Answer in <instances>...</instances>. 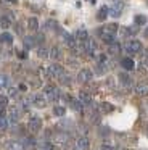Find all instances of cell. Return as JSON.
Instances as JSON below:
<instances>
[{"instance_id": "42", "label": "cell", "mask_w": 148, "mask_h": 150, "mask_svg": "<svg viewBox=\"0 0 148 150\" xmlns=\"http://www.w3.org/2000/svg\"><path fill=\"white\" fill-rule=\"evenodd\" d=\"M145 65H147V68H148V58H147V62H145Z\"/></svg>"}, {"instance_id": "11", "label": "cell", "mask_w": 148, "mask_h": 150, "mask_svg": "<svg viewBox=\"0 0 148 150\" xmlns=\"http://www.w3.org/2000/svg\"><path fill=\"white\" fill-rule=\"evenodd\" d=\"M63 40L66 42V45H69V47H71V49H74V47H76V37H73L71 34L63 33Z\"/></svg>"}, {"instance_id": "6", "label": "cell", "mask_w": 148, "mask_h": 150, "mask_svg": "<svg viewBox=\"0 0 148 150\" xmlns=\"http://www.w3.org/2000/svg\"><path fill=\"white\" fill-rule=\"evenodd\" d=\"M84 50H85L89 55H93V53L97 52V42H95V40H92V39L84 40Z\"/></svg>"}, {"instance_id": "4", "label": "cell", "mask_w": 148, "mask_h": 150, "mask_svg": "<svg viewBox=\"0 0 148 150\" xmlns=\"http://www.w3.org/2000/svg\"><path fill=\"white\" fill-rule=\"evenodd\" d=\"M44 91H45V95H47L48 100H56L60 97V92H58V89L55 86H45Z\"/></svg>"}, {"instance_id": "39", "label": "cell", "mask_w": 148, "mask_h": 150, "mask_svg": "<svg viewBox=\"0 0 148 150\" xmlns=\"http://www.w3.org/2000/svg\"><path fill=\"white\" fill-rule=\"evenodd\" d=\"M143 37H145V39H148V28H145V31H143Z\"/></svg>"}, {"instance_id": "15", "label": "cell", "mask_w": 148, "mask_h": 150, "mask_svg": "<svg viewBox=\"0 0 148 150\" xmlns=\"http://www.w3.org/2000/svg\"><path fill=\"white\" fill-rule=\"evenodd\" d=\"M27 29H29V31H37V29H39V21H37V18H29V20H27Z\"/></svg>"}, {"instance_id": "33", "label": "cell", "mask_w": 148, "mask_h": 150, "mask_svg": "<svg viewBox=\"0 0 148 150\" xmlns=\"http://www.w3.org/2000/svg\"><path fill=\"white\" fill-rule=\"evenodd\" d=\"M8 95H10V97H13V98H16V97H18V89L10 87L8 89Z\"/></svg>"}, {"instance_id": "13", "label": "cell", "mask_w": 148, "mask_h": 150, "mask_svg": "<svg viewBox=\"0 0 148 150\" xmlns=\"http://www.w3.org/2000/svg\"><path fill=\"white\" fill-rule=\"evenodd\" d=\"M77 147H79L80 150H89V147H90L89 139H87V137H80V139L77 140Z\"/></svg>"}, {"instance_id": "2", "label": "cell", "mask_w": 148, "mask_h": 150, "mask_svg": "<svg viewBox=\"0 0 148 150\" xmlns=\"http://www.w3.org/2000/svg\"><path fill=\"white\" fill-rule=\"evenodd\" d=\"M47 76L48 78H61V76H64V69L60 65H50L47 68Z\"/></svg>"}, {"instance_id": "12", "label": "cell", "mask_w": 148, "mask_h": 150, "mask_svg": "<svg viewBox=\"0 0 148 150\" xmlns=\"http://www.w3.org/2000/svg\"><path fill=\"white\" fill-rule=\"evenodd\" d=\"M10 26H11V16H0V28L8 29Z\"/></svg>"}, {"instance_id": "20", "label": "cell", "mask_w": 148, "mask_h": 150, "mask_svg": "<svg viewBox=\"0 0 148 150\" xmlns=\"http://www.w3.org/2000/svg\"><path fill=\"white\" fill-rule=\"evenodd\" d=\"M134 21H135V24H137V26H142V24H147L148 18L145 16V15H137V16L134 18Z\"/></svg>"}, {"instance_id": "16", "label": "cell", "mask_w": 148, "mask_h": 150, "mask_svg": "<svg viewBox=\"0 0 148 150\" xmlns=\"http://www.w3.org/2000/svg\"><path fill=\"white\" fill-rule=\"evenodd\" d=\"M119 82H121L122 86H130V76H129L127 73H121V74H119Z\"/></svg>"}, {"instance_id": "34", "label": "cell", "mask_w": 148, "mask_h": 150, "mask_svg": "<svg viewBox=\"0 0 148 150\" xmlns=\"http://www.w3.org/2000/svg\"><path fill=\"white\" fill-rule=\"evenodd\" d=\"M100 150H116V149L111 145V144H106V142H105V144H101V147H100Z\"/></svg>"}, {"instance_id": "31", "label": "cell", "mask_w": 148, "mask_h": 150, "mask_svg": "<svg viewBox=\"0 0 148 150\" xmlns=\"http://www.w3.org/2000/svg\"><path fill=\"white\" fill-rule=\"evenodd\" d=\"M24 44H26L27 47L35 45V37H34V39H31V37H24Z\"/></svg>"}, {"instance_id": "30", "label": "cell", "mask_w": 148, "mask_h": 150, "mask_svg": "<svg viewBox=\"0 0 148 150\" xmlns=\"http://www.w3.org/2000/svg\"><path fill=\"white\" fill-rule=\"evenodd\" d=\"M6 127H8V123H6V120L3 116H0V131H5Z\"/></svg>"}, {"instance_id": "41", "label": "cell", "mask_w": 148, "mask_h": 150, "mask_svg": "<svg viewBox=\"0 0 148 150\" xmlns=\"http://www.w3.org/2000/svg\"><path fill=\"white\" fill-rule=\"evenodd\" d=\"M8 2H11V4H18V0H8Z\"/></svg>"}, {"instance_id": "9", "label": "cell", "mask_w": 148, "mask_h": 150, "mask_svg": "<svg viewBox=\"0 0 148 150\" xmlns=\"http://www.w3.org/2000/svg\"><path fill=\"white\" fill-rule=\"evenodd\" d=\"M8 118H10V123H18V121H19V111H18V108H16V107H10Z\"/></svg>"}, {"instance_id": "24", "label": "cell", "mask_w": 148, "mask_h": 150, "mask_svg": "<svg viewBox=\"0 0 148 150\" xmlns=\"http://www.w3.org/2000/svg\"><path fill=\"white\" fill-rule=\"evenodd\" d=\"M6 149L8 150H24V147H23V144H19V142H8Z\"/></svg>"}, {"instance_id": "36", "label": "cell", "mask_w": 148, "mask_h": 150, "mask_svg": "<svg viewBox=\"0 0 148 150\" xmlns=\"http://www.w3.org/2000/svg\"><path fill=\"white\" fill-rule=\"evenodd\" d=\"M44 150H53V145H51V144H48V142H45L44 144Z\"/></svg>"}, {"instance_id": "3", "label": "cell", "mask_w": 148, "mask_h": 150, "mask_svg": "<svg viewBox=\"0 0 148 150\" xmlns=\"http://www.w3.org/2000/svg\"><path fill=\"white\" fill-rule=\"evenodd\" d=\"M90 79H92V69H89V68H82L79 71V74H77V81H79L80 84H85Z\"/></svg>"}, {"instance_id": "17", "label": "cell", "mask_w": 148, "mask_h": 150, "mask_svg": "<svg viewBox=\"0 0 148 150\" xmlns=\"http://www.w3.org/2000/svg\"><path fill=\"white\" fill-rule=\"evenodd\" d=\"M79 100H80V103L90 105V102H92V97H90L87 92H80V94H79Z\"/></svg>"}, {"instance_id": "22", "label": "cell", "mask_w": 148, "mask_h": 150, "mask_svg": "<svg viewBox=\"0 0 148 150\" xmlns=\"http://www.w3.org/2000/svg\"><path fill=\"white\" fill-rule=\"evenodd\" d=\"M50 57L53 60H60L61 58V50H60V47H53V49L50 50Z\"/></svg>"}, {"instance_id": "43", "label": "cell", "mask_w": 148, "mask_h": 150, "mask_svg": "<svg viewBox=\"0 0 148 150\" xmlns=\"http://www.w3.org/2000/svg\"><path fill=\"white\" fill-rule=\"evenodd\" d=\"M147 136H148V129H147Z\"/></svg>"}, {"instance_id": "23", "label": "cell", "mask_w": 148, "mask_h": 150, "mask_svg": "<svg viewBox=\"0 0 148 150\" xmlns=\"http://www.w3.org/2000/svg\"><path fill=\"white\" fill-rule=\"evenodd\" d=\"M53 140H55V142H66V140H68V136H66V134H64V132H56V134H55V136H53Z\"/></svg>"}, {"instance_id": "40", "label": "cell", "mask_w": 148, "mask_h": 150, "mask_svg": "<svg viewBox=\"0 0 148 150\" xmlns=\"http://www.w3.org/2000/svg\"><path fill=\"white\" fill-rule=\"evenodd\" d=\"M66 150H74V147H73V145H71V144H69V142H68V144H66Z\"/></svg>"}, {"instance_id": "38", "label": "cell", "mask_w": 148, "mask_h": 150, "mask_svg": "<svg viewBox=\"0 0 148 150\" xmlns=\"http://www.w3.org/2000/svg\"><path fill=\"white\" fill-rule=\"evenodd\" d=\"M18 57L19 58H26V53L24 52H18Z\"/></svg>"}, {"instance_id": "26", "label": "cell", "mask_w": 148, "mask_h": 150, "mask_svg": "<svg viewBox=\"0 0 148 150\" xmlns=\"http://www.w3.org/2000/svg\"><path fill=\"white\" fill-rule=\"evenodd\" d=\"M121 65L124 66L125 69H132V68H134V62H132V58H122Z\"/></svg>"}, {"instance_id": "8", "label": "cell", "mask_w": 148, "mask_h": 150, "mask_svg": "<svg viewBox=\"0 0 148 150\" xmlns=\"http://www.w3.org/2000/svg\"><path fill=\"white\" fill-rule=\"evenodd\" d=\"M32 100H34L32 103H34L37 108H44L45 105H47V100H45V97L42 94H35L34 97H32Z\"/></svg>"}, {"instance_id": "32", "label": "cell", "mask_w": 148, "mask_h": 150, "mask_svg": "<svg viewBox=\"0 0 148 150\" xmlns=\"http://www.w3.org/2000/svg\"><path fill=\"white\" fill-rule=\"evenodd\" d=\"M77 37H79L80 40H87L89 39V34H87L85 31H79V33H77Z\"/></svg>"}, {"instance_id": "21", "label": "cell", "mask_w": 148, "mask_h": 150, "mask_svg": "<svg viewBox=\"0 0 148 150\" xmlns=\"http://www.w3.org/2000/svg\"><path fill=\"white\" fill-rule=\"evenodd\" d=\"M0 42L3 44H11L13 42V36L10 33H3L2 36H0Z\"/></svg>"}, {"instance_id": "1", "label": "cell", "mask_w": 148, "mask_h": 150, "mask_svg": "<svg viewBox=\"0 0 148 150\" xmlns=\"http://www.w3.org/2000/svg\"><path fill=\"white\" fill-rule=\"evenodd\" d=\"M124 50L129 55H135V53H140L143 50V45H142L140 40H127L124 44Z\"/></svg>"}, {"instance_id": "25", "label": "cell", "mask_w": 148, "mask_h": 150, "mask_svg": "<svg viewBox=\"0 0 148 150\" xmlns=\"http://www.w3.org/2000/svg\"><path fill=\"white\" fill-rule=\"evenodd\" d=\"M64 113H66V108H64V107L56 105V107L53 108V115H55V116H64Z\"/></svg>"}, {"instance_id": "14", "label": "cell", "mask_w": 148, "mask_h": 150, "mask_svg": "<svg viewBox=\"0 0 148 150\" xmlns=\"http://www.w3.org/2000/svg\"><path fill=\"white\" fill-rule=\"evenodd\" d=\"M108 15H109L108 13V7H101L98 10V13H97V20H98V21H105Z\"/></svg>"}, {"instance_id": "28", "label": "cell", "mask_w": 148, "mask_h": 150, "mask_svg": "<svg viewBox=\"0 0 148 150\" xmlns=\"http://www.w3.org/2000/svg\"><path fill=\"white\" fill-rule=\"evenodd\" d=\"M37 53H39V57H40V58H48V55H50V52H48L45 47H40V49L37 50Z\"/></svg>"}, {"instance_id": "7", "label": "cell", "mask_w": 148, "mask_h": 150, "mask_svg": "<svg viewBox=\"0 0 148 150\" xmlns=\"http://www.w3.org/2000/svg\"><path fill=\"white\" fill-rule=\"evenodd\" d=\"M27 127L32 131V132H37V131H40V127H42L40 118H31V121H29Z\"/></svg>"}, {"instance_id": "35", "label": "cell", "mask_w": 148, "mask_h": 150, "mask_svg": "<svg viewBox=\"0 0 148 150\" xmlns=\"http://www.w3.org/2000/svg\"><path fill=\"white\" fill-rule=\"evenodd\" d=\"M6 103H8V98L3 97V95H0V105H2V107H5Z\"/></svg>"}, {"instance_id": "5", "label": "cell", "mask_w": 148, "mask_h": 150, "mask_svg": "<svg viewBox=\"0 0 148 150\" xmlns=\"http://www.w3.org/2000/svg\"><path fill=\"white\" fill-rule=\"evenodd\" d=\"M118 24L116 23H113V24H105V26L101 28V29L98 31V34L101 36V34H109V36H114L116 33H118Z\"/></svg>"}, {"instance_id": "29", "label": "cell", "mask_w": 148, "mask_h": 150, "mask_svg": "<svg viewBox=\"0 0 148 150\" xmlns=\"http://www.w3.org/2000/svg\"><path fill=\"white\" fill-rule=\"evenodd\" d=\"M6 84H8V78H6L5 74H0V89L5 87Z\"/></svg>"}, {"instance_id": "19", "label": "cell", "mask_w": 148, "mask_h": 150, "mask_svg": "<svg viewBox=\"0 0 148 150\" xmlns=\"http://www.w3.org/2000/svg\"><path fill=\"white\" fill-rule=\"evenodd\" d=\"M100 108H101L103 113H109V111L114 110V107H113L111 103H108V102H101V103H100Z\"/></svg>"}, {"instance_id": "10", "label": "cell", "mask_w": 148, "mask_h": 150, "mask_svg": "<svg viewBox=\"0 0 148 150\" xmlns=\"http://www.w3.org/2000/svg\"><path fill=\"white\" fill-rule=\"evenodd\" d=\"M135 92H137L140 97H147V95H148V84H147V82L138 84L137 87H135Z\"/></svg>"}, {"instance_id": "18", "label": "cell", "mask_w": 148, "mask_h": 150, "mask_svg": "<svg viewBox=\"0 0 148 150\" xmlns=\"http://www.w3.org/2000/svg\"><path fill=\"white\" fill-rule=\"evenodd\" d=\"M119 52H121V45H119L118 42L109 44V53H111V55H118Z\"/></svg>"}, {"instance_id": "27", "label": "cell", "mask_w": 148, "mask_h": 150, "mask_svg": "<svg viewBox=\"0 0 148 150\" xmlns=\"http://www.w3.org/2000/svg\"><path fill=\"white\" fill-rule=\"evenodd\" d=\"M71 108H73V110H76V111H80V110H82L80 100H73V98H71Z\"/></svg>"}, {"instance_id": "37", "label": "cell", "mask_w": 148, "mask_h": 150, "mask_svg": "<svg viewBox=\"0 0 148 150\" xmlns=\"http://www.w3.org/2000/svg\"><path fill=\"white\" fill-rule=\"evenodd\" d=\"M23 31H24V29H23L19 24H16V33H18V34H23Z\"/></svg>"}]
</instances>
